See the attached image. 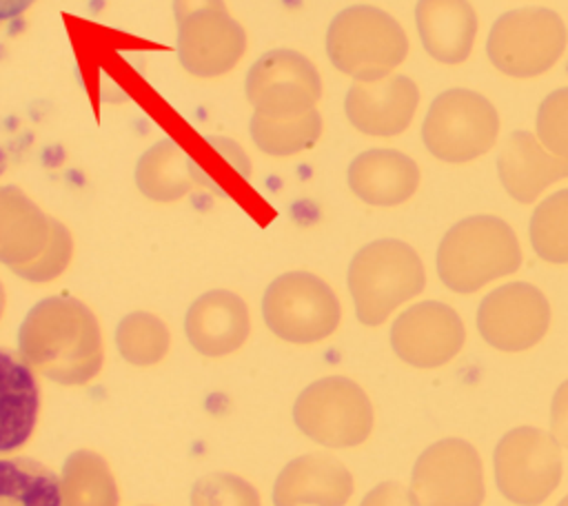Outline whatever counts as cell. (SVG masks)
Listing matches in <instances>:
<instances>
[{
	"label": "cell",
	"mask_w": 568,
	"mask_h": 506,
	"mask_svg": "<svg viewBox=\"0 0 568 506\" xmlns=\"http://www.w3.org/2000/svg\"><path fill=\"white\" fill-rule=\"evenodd\" d=\"M20 357L62 386H84L102 368V337L93 315L69 300L36 306L20 328Z\"/></svg>",
	"instance_id": "1"
},
{
	"label": "cell",
	"mask_w": 568,
	"mask_h": 506,
	"mask_svg": "<svg viewBox=\"0 0 568 506\" xmlns=\"http://www.w3.org/2000/svg\"><path fill=\"white\" fill-rule=\"evenodd\" d=\"M519 266V240L495 215H473L453 224L437 249L439 280L455 293H475Z\"/></svg>",
	"instance_id": "2"
},
{
	"label": "cell",
	"mask_w": 568,
	"mask_h": 506,
	"mask_svg": "<svg viewBox=\"0 0 568 506\" xmlns=\"http://www.w3.org/2000/svg\"><path fill=\"white\" fill-rule=\"evenodd\" d=\"M348 284L359 322L377 326L424 291L426 271L417 251L406 242L377 240L355 255Z\"/></svg>",
	"instance_id": "3"
},
{
	"label": "cell",
	"mask_w": 568,
	"mask_h": 506,
	"mask_svg": "<svg viewBox=\"0 0 568 506\" xmlns=\"http://www.w3.org/2000/svg\"><path fill=\"white\" fill-rule=\"evenodd\" d=\"M293 422L322 446L353 448L371 437L375 411L357 382L344 375H328L311 382L297 395Z\"/></svg>",
	"instance_id": "4"
},
{
	"label": "cell",
	"mask_w": 568,
	"mask_h": 506,
	"mask_svg": "<svg viewBox=\"0 0 568 506\" xmlns=\"http://www.w3.org/2000/svg\"><path fill=\"white\" fill-rule=\"evenodd\" d=\"M493 470L510 504L541 506L561 482V444L537 426L510 428L495 446Z\"/></svg>",
	"instance_id": "5"
},
{
	"label": "cell",
	"mask_w": 568,
	"mask_h": 506,
	"mask_svg": "<svg viewBox=\"0 0 568 506\" xmlns=\"http://www.w3.org/2000/svg\"><path fill=\"white\" fill-rule=\"evenodd\" d=\"M499 135L495 107L470 89H448L430 104L422 138L442 162L462 164L488 153Z\"/></svg>",
	"instance_id": "6"
},
{
	"label": "cell",
	"mask_w": 568,
	"mask_h": 506,
	"mask_svg": "<svg viewBox=\"0 0 568 506\" xmlns=\"http://www.w3.org/2000/svg\"><path fill=\"white\" fill-rule=\"evenodd\" d=\"M568 42L564 20L550 9H515L490 29L488 58L506 75L535 78L546 73Z\"/></svg>",
	"instance_id": "7"
},
{
	"label": "cell",
	"mask_w": 568,
	"mask_h": 506,
	"mask_svg": "<svg viewBox=\"0 0 568 506\" xmlns=\"http://www.w3.org/2000/svg\"><path fill=\"white\" fill-rule=\"evenodd\" d=\"M408 490L415 506H481L486 482L477 448L462 437L430 444L413 466Z\"/></svg>",
	"instance_id": "8"
},
{
	"label": "cell",
	"mask_w": 568,
	"mask_h": 506,
	"mask_svg": "<svg viewBox=\"0 0 568 506\" xmlns=\"http://www.w3.org/2000/svg\"><path fill=\"white\" fill-rule=\"evenodd\" d=\"M264 315L275 335L293 344L328 337L339 324V304L333 291L308 273H291L273 284Z\"/></svg>",
	"instance_id": "9"
},
{
	"label": "cell",
	"mask_w": 568,
	"mask_h": 506,
	"mask_svg": "<svg viewBox=\"0 0 568 506\" xmlns=\"http://www.w3.org/2000/svg\"><path fill=\"white\" fill-rule=\"evenodd\" d=\"M477 328L484 342L497 351H528L537 346L550 328V304L537 286L508 282L481 300Z\"/></svg>",
	"instance_id": "10"
},
{
	"label": "cell",
	"mask_w": 568,
	"mask_h": 506,
	"mask_svg": "<svg viewBox=\"0 0 568 506\" xmlns=\"http://www.w3.org/2000/svg\"><path fill=\"white\" fill-rule=\"evenodd\" d=\"M466 342V328L455 308L444 302H419L406 308L390 328L395 355L415 368H439L453 362Z\"/></svg>",
	"instance_id": "11"
},
{
	"label": "cell",
	"mask_w": 568,
	"mask_h": 506,
	"mask_svg": "<svg viewBox=\"0 0 568 506\" xmlns=\"http://www.w3.org/2000/svg\"><path fill=\"white\" fill-rule=\"evenodd\" d=\"M351 470L326 453H308L291 459L273 486L275 506H346L353 497Z\"/></svg>",
	"instance_id": "12"
},
{
	"label": "cell",
	"mask_w": 568,
	"mask_h": 506,
	"mask_svg": "<svg viewBox=\"0 0 568 506\" xmlns=\"http://www.w3.org/2000/svg\"><path fill=\"white\" fill-rule=\"evenodd\" d=\"M497 173L513 200L530 204L550 184L568 178V158L550 153L532 133L517 131L499 151Z\"/></svg>",
	"instance_id": "13"
},
{
	"label": "cell",
	"mask_w": 568,
	"mask_h": 506,
	"mask_svg": "<svg viewBox=\"0 0 568 506\" xmlns=\"http://www.w3.org/2000/svg\"><path fill=\"white\" fill-rule=\"evenodd\" d=\"M40 388L31 366L0 348V457L18 453L33 435Z\"/></svg>",
	"instance_id": "14"
},
{
	"label": "cell",
	"mask_w": 568,
	"mask_h": 506,
	"mask_svg": "<svg viewBox=\"0 0 568 506\" xmlns=\"http://www.w3.org/2000/svg\"><path fill=\"white\" fill-rule=\"evenodd\" d=\"M344 53L351 67L366 73H384L397 67L408 40L402 27L386 13L375 9H357L344 18Z\"/></svg>",
	"instance_id": "15"
},
{
	"label": "cell",
	"mask_w": 568,
	"mask_h": 506,
	"mask_svg": "<svg viewBox=\"0 0 568 506\" xmlns=\"http://www.w3.org/2000/svg\"><path fill=\"white\" fill-rule=\"evenodd\" d=\"M417 29L426 51L444 62H464L475 44L477 16L468 0H419Z\"/></svg>",
	"instance_id": "16"
},
{
	"label": "cell",
	"mask_w": 568,
	"mask_h": 506,
	"mask_svg": "<svg viewBox=\"0 0 568 506\" xmlns=\"http://www.w3.org/2000/svg\"><path fill=\"white\" fill-rule=\"evenodd\" d=\"M186 335L193 348L206 357L229 355L248 335L246 308L235 295L209 293L189 311Z\"/></svg>",
	"instance_id": "17"
},
{
	"label": "cell",
	"mask_w": 568,
	"mask_h": 506,
	"mask_svg": "<svg viewBox=\"0 0 568 506\" xmlns=\"http://www.w3.org/2000/svg\"><path fill=\"white\" fill-rule=\"evenodd\" d=\"M353 191L368 204L395 206L419 186V166L399 151H371L351 169Z\"/></svg>",
	"instance_id": "18"
},
{
	"label": "cell",
	"mask_w": 568,
	"mask_h": 506,
	"mask_svg": "<svg viewBox=\"0 0 568 506\" xmlns=\"http://www.w3.org/2000/svg\"><path fill=\"white\" fill-rule=\"evenodd\" d=\"M357 124L379 135L404 131L419 104V91L408 78H390L377 87L362 89L355 98Z\"/></svg>",
	"instance_id": "19"
},
{
	"label": "cell",
	"mask_w": 568,
	"mask_h": 506,
	"mask_svg": "<svg viewBox=\"0 0 568 506\" xmlns=\"http://www.w3.org/2000/svg\"><path fill=\"white\" fill-rule=\"evenodd\" d=\"M62 506H120V490L109 462L89 448L73 451L60 475Z\"/></svg>",
	"instance_id": "20"
},
{
	"label": "cell",
	"mask_w": 568,
	"mask_h": 506,
	"mask_svg": "<svg viewBox=\"0 0 568 506\" xmlns=\"http://www.w3.org/2000/svg\"><path fill=\"white\" fill-rule=\"evenodd\" d=\"M0 506H62L60 477L31 457H0Z\"/></svg>",
	"instance_id": "21"
},
{
	"label": "cell",
	"mask_w": 568,
	"mask_h": 506,
	"mask_svg": "<svg viewBox=\"0 0 568 506\" xmlns=\"http://www.w3.org/2000/svg\"><path fill=\"white\" fill-rule=\"evenodd\" d=\"M530 244L550 264H568V189L537 204L530 217Z\"/></svg>",
	"instance_id": "22"
},
{
	"label": "cell",
	"mask_w": 568,
	"mask_h": 506,
	"mask_svg": "<svg viewBox=\"0 0 568 506\" xmlns=\"http://www.w3.org/2000/svg\"><path fill=\"white\" fill-rule=\"evenodd\" d=\"M118 348L129 364L153 366L169 353L166 328L144 313L129 315L118 328Z\"/></svg>",
	"instance_id": "23"
},
{
	"label": "cell",
	"mask_w": 568,
	"mask_h": 506,
	"mask_svg": "<svg viewBox=\"0 0 568 506\" xmlns=\"http://www.w3.org/2000/svg\"><path fill=\"white\" fill-rule=\"evenodd\" d=\"M191 506H262L257 488L233 473H209L191 488Z\"/></svg>",
	"instance_id": "24"
},
{
	"label": "cell",
	"mask_w": 568,
	"mask_h": 506,
	"mask_svg": "<svg viewBox=\"0 0 568 506\" xmlns=\"http://www.w3.org/2000/svg\"><path fill=\"white\" fill-rule=\"evenodd\" d=\"M537 138L555 155L568 158V87L546 95L537 111Z\"/></svg>",
	"instance_id": "25"
},
{
	"label": "cell",
	"mask_w": 568,
	"mask_h": 506,
	"mask_svg": "<svg viewBox=\"0 0 568 506\" xmlns=\"http://www.w3.org/2000/svg\"><path fill=\"white\" fill-rule=\"evenodd\" d=\"M359 506H415L410 490L397 482H382L371 488Z\"/></svg>",
	"instance_id": "26"
},
{
	"label": "cell",
	"mask_w": 568,
	"mask_h": 506,
	"mask_svg": "<svg viewBox=\"0 0 568 506\" xmlns=\"http://www.w3.org/2000/svg\"><path fill=\"white\" fill-rule=\"evenodd\" d=\"M550 433L564 448H568V380H564L552 395Z\"/></svg>",
	"instance_id": "27"
},
{
	"label": "cell",
	"mask_w": 568,
	"mask_h": 506,
	"mask_svg": "<svg viewBox=\"0 0 568 506\" xmlns=\"http://www.w3.org/2000/svg\"><path fill=\"white\" fill-rule=\"evenodd\" d=\"M36 0H0V22L18 18L22 11H27Z\"/></svg>",
	"instance_id": "28"
},
{
	"label": "cell",
	"mask_w": 568,
	"mask_h": 506,
	"mask_svg": "<svg viewBox=\"0 0 568 506\" xmlns=\"http://www.w3.org/2000/svg\"><path fill=\"white\" fill-rule=\"evenodd\" d=\"M557 506H568V495H566V497H561V499L557 502Z\"/></svg>",
	"instance_id": "29"
},
{
	"label": "cell",
	"mask_w": 568,
	"mask_h": 506,
	"mask_svg": "<svg viewBox=\"0 0 568 506\" xmlns=\"http://www.w3.org/2000/svg\"><path fill=\"white\" fill-rule=\"evenodd\" d=\"M0 311H2V293H0Z\"/></svg>",
	"instance_id": "30"
},
{
	"label": "cell",
	"mask_w": 568,
	"mask_h": 506,
	"mask_svg": "<svg viewBox=\"0 0 568 506\" xmlns=\"http://www.w3.org/2000/svg\"><path fill=\"white\" fill-rule=\"evenodd\" d=\"M142 506H149V504H142Z\"/></svg>",
	"instance_id": "31"
}]
</instances>
